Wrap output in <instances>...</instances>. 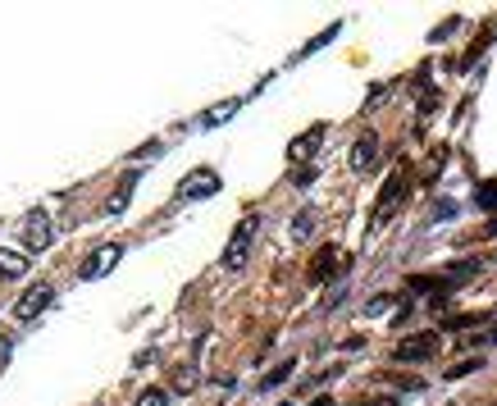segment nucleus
<instances>
[{"mask_svg": "<svg viewBox=\"0 0 497 406\" xmlns=\"http://www.w3.org/2000/svg\"><path fill=\"white\" fill-rule=\"evenodd\" d=\"M124 260V247L119 242H101L87 260H83V269H78V279L83 283H96V279H106V274H115V265Z\"/></svg>", "mask_w": 497, "mask_h": 406, "instance_id": "nucleus-1", "label": "nucleus"}, {"mask_svg": "<svg viewBox=\"0 0 497 406\" xmlns=\"http://www.w3.org/2000/svg\"><path fill=\"white\" fill-rule=\"evenodd\" d=\"M406 188H411V178H406V169H397V174H388V183H383V192H379V206H374V224H388V219L397 215V206H401V197H406Z\"/></svg>", "mask_w": 497, "mask_h": 406, "instance_id": "nucleus-2", "label": "nucleus"}, {"mask_svg": "<svg viewBox=\"0 0 497 406\" xmlns=\"http://www.w3.org/2000/svg\"><path fill=\"white\" fill-rule=\"evenodd\" d=\"M429 356H438V333H411V338H401L397 351H392V360H401V365H420V360H429Z\"/></svg>", "mask_w": 497, "mask_h": 406, "instance_id": "nucleus-3", "label": "nucleus"}, {"mask_svg": "<svg viewBox=\"0 0 497 406\" xmlns=\"http://www.w3.org/2000/svg\"><path fill=\"white\" fill-rule=\"evenodd\" d=\"M251 238H256V215L238 224V233H233V242H228V251H224V269H242V265H247Z\"/></svg>", "mask_w": 497, "mask_h": 406, "instance_id": "nucleus-4", "label": "nucleus"}, {"mask_svg": "<svg viewBox=\"0 0 497 406\" xmlns=\"http://www.w3.org/2000/svg\"><path fill=\"white\" fill-rule=\"evenodd\" d=\"M51 301H56V288H51V283H33V288H28V292L19 297L15 315H19V320H37V315H42V310H46Z\"/></svg>", "mask_w": 497, "mask_h": 406, "instance_id": "nucleus-5", "label": "nucleus"}, {"mask_svg": "<svg viewBox=\"0 0 497 406\" xmlns=\"http://www.w3.org/2000/svg\"><path fill=\"white\" fill-rule=\"evenodd\" d=\"M215 192H219V174H215V169H197V174L183 178V188H178L183 201H201V197H215Z\"/></svg>", "mask_w": 497, "mask_h": 406, "instance_id": "nucleus-6", "label": "nucleus"}, {"mask_svg": "<svg viewBox=\"0 0 497 406\" xmlns=\"http://www.w3.org/2000/svg\"><path fill=\"white\" fill-rule=\"evenodd\" d=\"M24 247H28V251H46V247H51V219H46V210H33V215H28V224H24Z\"/></svg>", "mask_w": 497, "mask_h": 406, "instance_id": "nucleus-7", "label": "nucleus"}, {"mask_svg": "<svg viewBox=\"0 0 497 406\" xmlns=\"http://www.w3.org/2000/svg\"><path fill=\"white\" fill-rule=\"evenodd\" d=\"M374 160H379V137L374 133H360L356 147H351V174H370Z\"/></svg>", "mask_w": 497, "mask_h": 406, "instance_id": "nucleus-8", "label": "nucleus"}, {"mask_svg": "<svg viewBox=\"0 0 497 406\" xmlns=\"http://www.w3.org/2000/svg\"><path fill=\"white\" fill-rule=\"evenodd\" d=\"M28 274V251L0 247V279H24Z\"/></svg>", "mask_w": 497, "mask_h": 406, "instance_id": "nucleus-9", "label": "nucleus"}, {"mask_svg": "<svg viewBox=\"0 0 497 406\" xmlns=\"http://www.w3.org/2000/svg\"><path fill=\"white\" fill-rule=\"evenodd\" d=\"M320 137H324V128H310V133H301V137H297V142L288 147V156H292V160H306V156H315Z\"/></svg>", "mask_w": 497, "mask_h": 406, "instance_id": "nucleus-10", "label": "nucleus"}, {"mask_svg": "<svg viewBox=\"0 0 497 406\" xmlns=\"http://www.w3.org/2000/svg\"><path fill=\"white\" fill-rule=\"evenodd\" d=\"M133 183H137V174H128V178H124V188H119V192L106 201V215H119V210L128 206V197H133Z\"/></svg>", "mask_w": 497, "mask_h": 406, "instance_id": "nucleus-11", "label": "nucleus"}, {"mask_svg": "<svg viewBox=\"0 0 497 406\" xmlns=\"http://www.w3.org/2000/svg\"><path fill=\"white\" fill-rule=\"evenodd\" d=\"M292 370H297V360H283V365H274V370H269V374L260 379V388H265V392H269V388H279V383H283V379H288Z\"/></svg>", "mask_w": 497, "mask_h": 406, "instance_id": "nucleus-12", "label": "nucleus"}, {"mask_svg": "<svg viewBox=\"0 0 497 406\" xmlns=\"http://www.w3.org/2000/svg\"><path fill=\"white\" fill-rule=\"evenodd\" d=\"M238 106H242V101H224V106H219V110H210V115L201 119V124H206V128H215V124H224V119H233V115H238Z\"/></svg>", "mask_w": 497, "mask_h": 406, "instance_id": "nucleus-13", "label": "nucleus"}, {"mask_svg": "<svg viewBox=\"0 0 497 406\" xmlns=\"http://www.w3.org/2000/svg\"><path fill=\"white\" fill-rule=\"evenodd\" d=\"M197 383H201V374H197L192 365H178V370H174V388H178V392H188V388H197Z\"/></svg>", "mask_w": 497, "mask_h": 406, "instance_id": "nucleus-14", "label": "nucleus"}, {"mask_svg": "<svg viewBox=\"0 0 497 406\" xmlns=\"http://www.w3.org/2000/svg\"><path fill=\"white\" fill-rule=\"evenodd\" d=\"M133 406H169V388H147Z\"/></svg>", "mask_w": 497, "mask_h": 406, "instance_id": "nucleus-15", "label": "nucleus"}, {"mask_svg": "<svg viewBox=\"0 0 497 406\" xmlns=\"http://www.w3.org/2000/svg\"><path fill=\"white\" fill-rule=\"evenodd\" d=\"M338 28H342V24H333V28H324V33H320L315 42H306V56H310V51H320V46H329V42L338 37Z\"/></svg>", "mask_w": 497, "mask_h": 406, "instance_id": "nucleus-16", "label": "nucleus"}, {"mask_svg": "<svg viewBox=\"0 0 497 406\" xmlns=\"http://www.w3.org/2000/svg\"><path fill=\"white\" fill-rule=\"evenodd\" d=\"M479 365H483V356H470V360L451 365V370H447V379H461V374H470V370H479Z\"/></svg>", "mask_w": 497, "mask_h": 406, "instance_id": "nucleus-17", "label": "nucleus"}, {"mask_svg": "<svg viewBox=\"0 0 497 406\" xmlns=\"http://www.w3.org/2000/svg\"><path fill=\"white\" fill-rule=\"evenodd\" d=\"M333 265H338V256H333V251H324V256L315 260V269H310V274H315V279H324V274H329Z\"/></svg>", "mask_w": 497, "mask_h": 406, "instance_id": "nucleus-18", "label": "nucleus"}, {"mask_svg": "<svg viewBox=\"0 0 497 406\" xmlns=\"http://www.w3.org/2000/svg\"><path fill=\"white\" fill-rule=\"evenodd\" d=\"M310 178H315V169H310V165H306V169H297V174H292V183H297V188H306V183H310Z\"/></svg>", "mask_w": 497, "mask_h": 406, "instance_id": "nucleus-19", "label": "nucleus"}, {"mask_svg": "<svg viewBox=\"0 0 497 406\" xmlns=\"http://www.w3.org/2000/svg\"><path fill=\"white\" fill-rule=\"evenodd\" d=\"M292 233H297V238H306V233H310V215H297V224H292Z\"/></svg>", "mask_w": 497, "mask_h": 406, "instance_id": "nucleus-20", "label": "nucleus"}, {"mask_svg": "<svg viewBox=\"0 0 497 406\" xmlns=\"http://www.w3.org/2000/svg\"><path fill=\"white\" fill-rule=\"evenodd\" d=\"M370 406H397V397H374Z\"/></svg>", "mask_w": 497, "mask_h": 406, "instance_id": "nucleus-21", "label": "nucleus"}, {"mask_svg": "<svg viewBox=\"0 0 497 406\" xmlns=\"http://www.w3.org/2000/svg\"><path fill=\"white\" fill-rule=\"evenodd\" d=\"M310 406H333V397H315V401H310Z\"/></svg>", "mask_w": 497, "mask_h": 406, "instance_id": "nucleus-22", "label": "nucleus"}, {"mask_svg": "<svg viewBox=\"0 0 497 406\" xmlns=\"http://www.w3.org/2000/svg\"><path fill=\"white\" fill-rule=\"evenodd\" d=\"M283 406H292V401H283Z\"/></svg>", "mask_w": 497, "mask_h": 406, "instance_id": "nucleus-23", "label": "nucleus"}, {"mask_svg": "<svg viewBox=\"0 0 497 406\" xmlns=\"http://www.w3.org/2000/svg\"><path fill=\"white\" fill-rule=\"evenodd\" d=\"M492 342H497V338H492Z\"/></svg>", "mask_w": 497, "mask_h": 406, "instance_id": "nucleus-24", "label": "nucleus"}, {"mask_svg": "<svg viewBox=\"0 0 497 406\" xmlns=\"http://www.w3.org/2000/svg\"><path fill=\"white\" fill-rule=\"evenodd\" d=\"M492 406H497V401H492Z\"/></svg>", "mask_w": 497, "mask_h": 406, "instance_id": "nucleus-25", "label": "nucleus"}]
</instances>
